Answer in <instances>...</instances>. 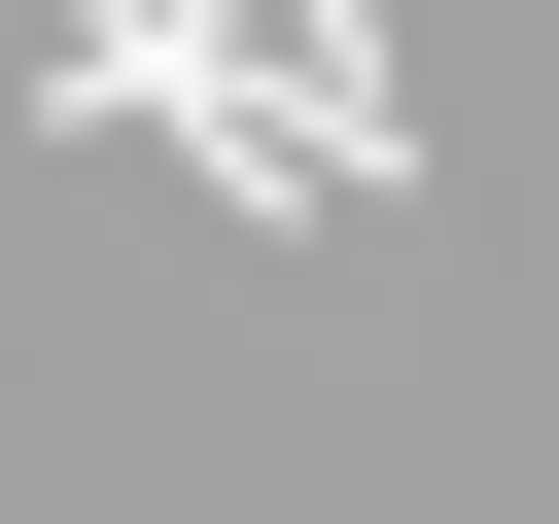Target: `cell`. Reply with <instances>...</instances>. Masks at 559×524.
Returning <instances> with one entry per match:
<instances>
[{
  "label": "cell",
  "instance_id": "obj_1",
  "mask_svg": "<svg viewBox=\"0 0 559 524\" xmlns=\"http://www.w3.org/2000/svg\"><path fill=\"white\" fill-rule=\"evenodd\" d=\"M245 70H280V140H314V210H419V70H384V0H245Z\"/></svg>",
  "mask_w": 559,
  "mask_h": 524
}]
</instances>
